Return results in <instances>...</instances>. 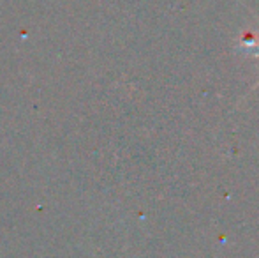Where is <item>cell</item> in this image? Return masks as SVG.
Segmentation results:
<instances>
[{"instance_id": "cell-1", "label": "cell", "mask_w": 259, "mask_h": 258, "mask_svg": "<svg viewBox=\"0 0 259 258\" xmlns=\"http://www.w3.org/2000/svg\"><path fill=\"white\" fill-rule=\"evenodd\" d=\"M242 50H245V52H249L250 55H259V43L257 41H243L242 43ZM259 85V82L256 83V87ZM254 87V89H256Z\"/></svg>"}]
</instances>
